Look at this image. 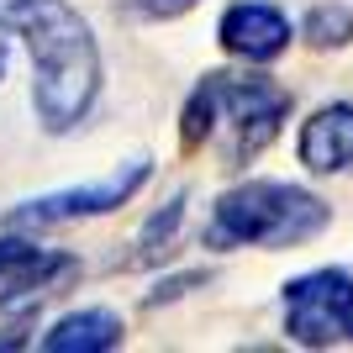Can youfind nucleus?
I'll return each mask as SVG.
<instances>
[{"mask_svg":"<svg viewBox=\"0 0 353 353\" xmlns=\"http://www.w3.org/2000/svg\"><path fill=\"white\" fill-rule=\"evenodd\" d=\"M0 32L32 59V111L48 137H69L101 101V43L69 0H0Z\"/></svg>","mask_w":353,"mask_h":353,"instance_id":"obj_1","label":"nucleus"},{"mask_svg":"<svg viewBox=\"0 0 353 353\" xmlns=\"http://www.w3.org/2000/svg\"><path fill=\"white\" fill-rule=\"evenodd\" d=\"M290 121V90L269 74H232L211 69L185 101L179 137L185 148H216L227 169H243L264 153L280 127Z\"/></svg>","mask_w":353,"mask_h":353,"instance_id":"obj_2","label":"nucleus"},{"mask_svg":"<svg viewBox=\"0 0 353 353\" xmlns=\"http://www.w3.org/2000/svg\"><path fill=\"white\" fill-rule=\"evenodd\" d=\"M332 206L322 195H311L306 185L290 179H248L216 195L206 221V248H295L327 232Z\"/></svg>","mask_w":353,"mask_h":353,"instance_id":"obj_3","label":"nucleus"},{"mask_svg":"<svg viewBox=\"0 0 353 353\" xmlns=\"http://www.w3.org/2000/svg\"><path fill=\"white\" fill-rule=\"evenodd\" d=\"M153 179V163L148 159H127L121 169H111L105 179L95 185H69V190H53V195H32L21 206L6 211V227L16 232H43V227H69V221H90V216H111L143 190Z\"/></svg>","mask_w":353,"mask_h":353,"instance_id":"obj_4","label":"nucleus"},{"mask_svg":"<svg viewBox=\"0 0 353 353\" xmlns=\"http://www.w3.org/2000/svg\"><path fill=\"white\" fill-rule=\"evenodd\" d=\"M348 301L353 274L348 269H311L285 285V338L301 348H332L348 338Z\"/></svg>","mask_w":353,"mask_h":353,"instance_id":"obj_5","label":"nucleus"},{"mask_svg":"<svg viewBox=\"0 0 353 353\" xmlns=\"http://www.w3.org/2000/svg\"><path fill=\"white\" fill-rule=\"evenodd\" d=\"M290 37H295L290 16L269 0H232L216 21V43L243 63H274L290 48Z\"/></svg>","mask_w":353,"mask_h":353,"instance_id":"obj_6","label":"nucleus"},{"mask_svg":"<svg viewBox=\"0 0 353 353\" xmlns=\"http://www.w3.org/2000/svg\"><path fill=\"white\" fill-rule=\"evenodd\" d=\"M74 269L69 253L43 248L37 237H0V306H32Z\"/></svg>","mask_w":353,"mask_h":353,"instance_id":"obj_7","label":"nucleus"},{"mask_svg":"<svg viewBox=\"0 0 353 353\" xmlns=\"http://www.w3.org/2000/svg\"><path fill=\"white\" fill-rule=\"evenodd\" d=\"M295 159L306 163L311 174H348L353 169V105L348 101L316 105V111L301 121Z\"/></svg>","mask_w":353,"mask_h":353,"instance_id":"obj_8","label":"nucleus"},{"mask_svg":"<svg viewBox=\"0 0 353 353\" xmlns=\"http://www.w3.org/2000/svg\"><path fill=\"white\" fill-rule=\"evenodd\" d=\"M121 338H127V327L111 306H79L43 332V348L48 353H111L121 348Z\"/></svg>","mask_w":353,"mask_h":353,"instance_id":"obj_9","label":"nucleus"},{"mask_svg":"<svg viewBox=\"0 0 353 353\" xmlns=\"http://www.w3.org/2000/svg\"><path fill=\"white\" fill-rule=\"evenodd\" d=\"M179 221H185V190H174V195H169V201H163V206L153 211V216H148V227L137 232V248H143L137 259H143V264H153L159 253H169V248H174Z\"/></svg>","mask_w":353,"mask_h":353,"instance_id":"obj_10","label":"nucleus"},{"mask_svg":"<svg viewBox=\"0 0 353 353\" xmlns=\"http://www.w3.org/2000/svg\"><path fill=\"white\" fill-rule=\"evenodd\" d=\"M301 37H306L311 48H343V43H353V11L348 6H311L306 11V21H301Z\"/></svg>","mask_w":353,"mask_h":353,"instance_id":"obj_11","label":"nucleus"},{"mask_svg":"<svg viewBox=\"0 0 353 353\" xmlns=\"http://www.w3.org/2000/svg\"><path fill=\"white\" fill-rule=\"evenodd\" d=\"M190 6H201V0H127V11L148 16V21H174V16H185Z\"/></svg>","mask_w":353,"mask_h":353,"instance_id":"obj_12","label":"nucleus"},{"mask_svg":"<svg viewBox=\"0 0 353 353\" xmlns=\"http://www.w3.org/2000/svg\"><path fill=\"white\" fill-rule=\"evenodd\" d=\"M190 285H206V274H179V280H169V285H159V290L148 295V306H159V301H179V295L190 290Z\"/></svg>","mask_w":353,"mask_h":353,"instance_id":"obj_13","label":"nucleus"},{"mask_svg":"<svg viewBox=\"0 0 353 353\" xmlns=\"http://www.w3.org/2000/svg\"><path fill=\"white\" fill-rule=\"evenodd\" d=\"M21 343H27V338H21V332H6V338H0V353H11V348H21Z\"/></svg>","mask_w":353,"mask_h":353,"instance_id":"obj_14","label":"nucleus"},{"mask_svg":"<svg viewBox=\"0 0 353 353\" xmlns=\"http://www.w3.org/2000/svg\"><path fill=\"white\" fill-rule=\"evenodd\" d=\"M6 63H11V48H6V32H0V79H6Z\"/></svg>","mask_w":353,"mask_h":353,"instance_id":"obj_15","label":"nucleus"},{"mask_svg":"<svg viewBox=\"0 0 353 353\" xmlns=\"http://www.w3.org/2000/svg\"><path fill=\"white\" fill-rule=\"evenodd\" d=\"M348 338H353V301H348Z\"/></svg>","mask_w":353,"mask_h":353,"instance_id":"obj_16","label":"nucleus"}]
</instances>
